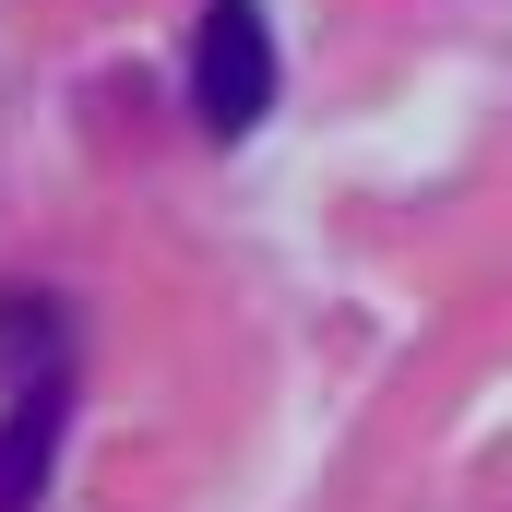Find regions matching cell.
<instances>
[{
    "label": "cell",
    "mask_w": 512,
    "mask_h": 512,
    "mask_svg": "<svg viewBox=\"0 0 512 512\" xmlns=\"http://www.w3.org/2000/svg\"><path fill=\"white\" fill-rule=\"evenodd\" d=\"M191 108L215 143H251L274 108V24L262 0H203V36H191Z\"/></svg>",
    "instance_id": "obj_1"
},
{
    "label": "cell",
    "mask_w": 512,
    "mask_h": 512,
    "mask_svg": "<svg viewBox=\"0 0 512 512\" xmlns=\"http://www.w3.org/2000/svg\"><path fill=\"white\" fill-rule=\"evenodd\" d=\"M60 429H72V358L12 370V405H0V512H36L48 465H60Z\"/></svg>",
    "instance_id": "obj_2"
}]
</instances>
